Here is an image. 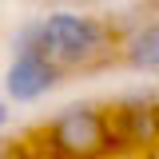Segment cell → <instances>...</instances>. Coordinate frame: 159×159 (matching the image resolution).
I'll return each mask as SVG.
<instances>
[{
	"mask_svg": "<svg viewBox=\"0 0 159 159\" xmlns=\"http://www.w3.org/2000/svg\"><path fill=\"white\" fill-rule=\"evenodd\" d=\"M40 44L60 64V72H96L107 60H116V32L111 24L76 12H52L40 16Z\"/></svg>",
	"mask_w": 159,
	"mask_h": 159,
	"instance_id": "1",
	"label": "cell"
},
{
	"mask_svg": "<svg viewBox=\"0 0 159 159\" xmlns=\"http://www.w3.org/2000/svg\"><path fill=\"white\" fill-rule=\"evenodd\" d=\"M111 151L107 107L99 103H68L40 127V159H107Z\"/></svg>",
	"mask_w": 159,
	"mask_h": 159,
	"instance_id": "2",
	"label": "cell"
},
{
	"mask_svg": "<svg viewBox=\"0 0 159 159\" xmlns=\"http://www.w3.org/2000/svg\"><path fill=\"white\" fill-rule=\"evenodd\" d=\"M60 84H64V72L40 44V20L20 24L12 36V64L4 72V96L12 103H36Z\"/></svg>",
	"mask_w": 159,
	"mask_h": 159,
	"instance_id": "3",
	"label": "cell"
},
{
	"mask_svg": "<svg viewBox=\"0 0 159 159\" xmlns=\"http://www.w3.org/2000/svg\"><path fill=\"white\" fill-rule=\"evenodd\" d=\"M107 127H111V143L139 151L159 143V96L155 92H131V96L116 99L107 107Z\"/></svg>",
	"mask_w": 159,
	"mask_h": 159,
	"instance_id": "4",
	"label": "cell"
},
{
	"mask_svg": "<svg viewBox=\"0 0 159 159\" xmlns=\"http://www.w3.org/2000/svg\"><path fill=\"white\" fill-rule=\"evenodd\" d=\"M119 48H123V64H131L135 72H159V20L139 24Z\"/></svg>",
	"mask_w": 159,
	"mask_h": 159,
	"instance_id": "5",
	"label": "cell"
},
{
	"mask_svg": "<svg viewBox=\"0 0 159 159\" xmlns=\"http://www.w3.org/2000/svg\"><path fill=\"white\" fill-rule=\"evenodd\" d=\"M0 159H32V147H28V139L0 135Z\"/></svg>",
	"mask_w": 159,
	"mask_h": 159,
	"instance_id": "6",
	"label": "cell"
},
{
	"mask_svg": "<svg viewBox=\"0 0 159 159\" xmlns=\"http://www.w3.org/2000/svg\"><path fill=\"white\" fill-rule=\"evenodd\" d=\"M8 116H12V111H8V99H0V127L8 123Z\"/></svg>",
	"mask_w": 159,
	"mask_h": 159,
	"instance_id": "7",
	"label": "cell"
}]
</instances>
